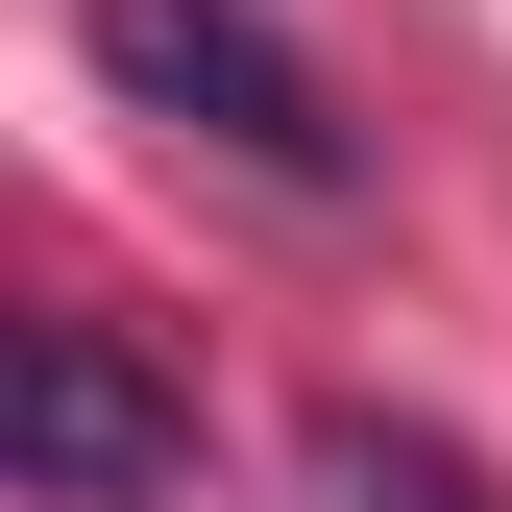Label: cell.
Returning <instances> with one entry per match:
<instances>
[{
	"label": "cell",
	"mask_w": 512,
	"mask_h": 512,
	"mask_svg": "<svg viewBox=\"0 0 512 512\" xmlns=\"http://www.w3.org/2000/svg\"><path fill=\"white\" fill-rule=\"evenodd\" d=\"M98 25V74H122V122H171V147H220L244 196H293V220H342L366 196V122H342V74L269 25V0H74Z\"/></svg>",
	"instance_id": "cell-1"
},
{
	"label": "cell",
	"mask_w": 512,
	"mask_h": 512,
	"mask_svg": "<svg viewBox=\"0 0 512 512\" xmlns=\"http://www.w3.org/2000/svg\"><path fill=\"white\" fill-rule=\"evenodd\" d=\"M0 488L25 512H171L196 488V391H171L122 317H25V342H0Z\"/></svg>",
	"instance_id": "cell-2"
},
{
	"label": "cell",
	"mask_w": 512,
	"mask_h": 512,
	"mask_svg": "<svg viewBox=\"0 0 512 512\" xmlns=\"http://www.w3.org/2000/svg\"><path fill=\"white\" fill-rule=\"evenodd\" d=\"M293 512H512V488H488L439 415H366V391H342V415L293 439Z\"/></svg>",
	"instance_id": "cell-3"
}]
</instances>
